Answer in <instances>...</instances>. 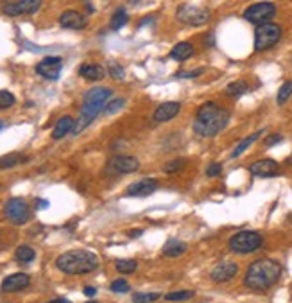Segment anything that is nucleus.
<instances>
[{
    "label": "nucleus",
    "instance_id": "1",
    "mask_svg": "<svg viewBox=\"0 0 292 303\" xmlns=\"http://www.w3.org/2000/svg\"><path fill=\"white\" fill-rule=\"evenodd\" d=\"M282 277V266L273 259H258L247 268L244 286L253 291H265L273 287Z\"/></svg>",
    "mask_w": 292,
    "mask_h": 303
},
{
    "label": "nucleus",
    "instance_id": "2",
    "mask_svg": "<svg viewBox=\"0 0 292 303\" xmlns=\"http://www.w3.org/2000/svg\"><path fill=\"white\" fill-rule=\"evenodd\" d=\"M229 121V112L215 103H204L197 110L194 131L201 137H215L224 130Z\"/></svg>",
    "mask_w": 292,
    "mask_h": 303
},
{
    "label": "nucleus",
    "instance_id": "3",
    "mask_svg": "<svg viewBox=\"0 0 292 303\" xmlns=\"http://www.w3.org/2000/svg\"><path fill=\"white\" fill-rule=\"evenodd\" d=\"M109 95H111V90L106 88V86H95V88L88 90L83 95L81 115H79L76 126H74V135H79L95 121V117L99 115L100 110H104V103L109 99Z\"/></svg>",
    "mask_w": 292,
    "mask_h": 303
},
{
    "label": "nucleus",
    "instance_id": "4",
    "mask_svg": "<svg viewBox=\"0 0 292 303\" xmlns=\"http://www.w3.org/2000/svg\"><path fill=\"white\" fill-rule=\"evenodd\" d=\"M56 268L67 275H88L99 268V259L90 251H68L56 259Z\"/></svg>",
    "mask_w": 292,
    "mask_h": 303
},
{
    "label": "nucleus",
    "instance_id": "5",
    "mask_svg": "<svg viewBox=\"0 0 292 303\" xmlns=\"http://www.w3.org/2000/svg\"><path fill=\"white\" fill-rule=\"evenodd\" d=\"M262 242H264V239H262L260 233L246 230V232L235 233V235L229 239V250L238 255H247L258 250L262 246Z\"/></svg>",
    "mask_w": 292,
    "mask_h": 303
},
{
    "label": "nucleus",
    "instance_id": "6",
    "mask_svg": "<svg viewBox=\"0 0 292 303\" xmlns=\"http://www.w3.org/2000/svg\"><path fill=\"white\" fill-rule=\"evenodd\" d=\"M280 38H282V27L278 23H264V25H258L255 31V50L256 52H262V50H267L271 47L278 43Z\"/></svg>",
    "mask_w": 292,
    "mask_h": 303
},
{
    "label": "nucleus",
    "instance_id": "7",
    "mask_svg": "<svg viewBox=\"0 0 292 303\" xmlns=\"http://www.w3.org/2000/svg\"><path fill=\"white\" fill-rule=\"evenodd\" d=\"M176 18L180 20L181 23H187V25H204V23L210 20V11L204 7H192V5H180L178 11H176Z\"/></svg>",
    "mask_w": 292,
    "mask_h": 303
},
{
    "label": "nucleus",
    "instance_id": "8",
    "mask_svg": "<svg viewBox=\"0 0 292 303\" xmlns=\"http://www.w3.org/2000/svg\"><path fill=\"white\" fill-rule=\"evenodd\" d=\"M276 14V5L271 4V2H258V4H253L244 11V18L247 22L256 23V25H264V23H269L271 18Z\"/></svg>",
    "mask_w": 292,
    "mask_h": 303
},
{
    "label": "nucleus",
    "instance_id": "9",
    "mask_svg": "<svg viewBox=\"0 0 292 303\" xmlns=\"http://www.w3.org/2000/svg\"><path fill=\"white\" fill-rule=\"evenodd\" d=\"M140 169V161L135 156L127 154H115L109 158L106 165V172L109 174H131Z\"/></svg>",
    "mask_w": 292,
    "mask_h": 303
},
{
    "label": "nucleus",
    "instance_id": "10",
    "mask_svg": "<svg viewBox=\"0 0 292 303\" xmlns=\"http://www.w3.org/2000/svg\"><path fill=\"white\" fill-rule=\"evenodd\" d=\"M5 217L9 219L11 223L14 224H23L29 221V215H31V210H29V205L20 197H11L7 203H5L4 208Z\"/></svg>",
    "mask_w": 292,
    "mask_h": 303
},
{
    "label": "nucleus",
    "instance_id": "11",
    "mask_svg": "<svg viewBox=\"0 0 292 303\" xmlns=\"http://www.w3.org/2000/svg\"><path fill=\"white\" fill-rule=\"evenodd\" d=\"M61 68H63V61L61 58H56V56H47L36 65V72L41 77L50 81H56L61 74Z\"/></svg>",
    "mask_w": 292,
    "mask_h": 303
},
{
    "label": "nucleus",
    "instance_id": "12",
    "mask_svg": "<svg viewBox=\"0 0 292 303\" xmlns=\"http://www.w3.org/2000/svg\"><path fill=\"white\" fill-rule=\"evenodd\" d=\"M41 7L40 0H18V2H5L2 5V11L9 16H18V14L34 13Z\"/></svg>",
    "mask_w": 292,
    "mask_h": 303
},
{
    "label": "nucleus",
    "instance_id": "13",
    "mask_svg": "<svg viewBox=\"0 0 292 303\" xmlns=\"http://www.w3.org/2000/svg\"><path fill=\"white\" fill-rule=\"evenodd\" d=\"M249 172L256 178H271L280 172V165L278 161L271 160V158H264V160H258L249 165Z\"/></svg>",
    "mask_w": 292,
    "mask_h": 303
},
{
    "label": "nucleus",
    "instance_id": "14",
    "mask_svg": "<svg viewBox=\"0 0 292 303\" xmlns=\"http://www.w3.org/2000/svg\"><path fill=\"white\" fill-rule=\"evenodd\" d=\"M156 188H158L156 179L145 178V179H140V181L131 183L129 187L126 188V196H129V197H147V196H151Z\"/></svg>",
    "mask_w": 292,
    "mask_h": 303
},
{
    "label": "nucleus",
    "instance_id": "15",
    "mask_svg": "<svg viewBox=\"0 0 292 303\" xmlns=\"http://www.w3.org/2000/svg\"><path fill=\"white\" fill-rule=\"evenodd\" d=\"M237 271H238V266L235 262H222L211 269L210 277L211 280L217 282V284H224V282L231 280V278L237 275Z\"/></svg>",
    "mask_w": 292,
    "mask_h": 303
},
{
    "label": "nucleus",
    "instance_id": "16",
    "mask_svg": "<svg viewBox=\"0 0 292 303\" xmlns=\"http://www.w3.org/2000/svg\"><path fill=\"white\" fill-rule=\"evenodd\" d=\"M29 275L25 273H14V275H9L7 278H4L2 282V291L4 293H16V291H22L29 286Z\"/></svg>",
    "mask_w": 292,
    "mask_h": 303
},
{
    "label": "nucleus",
    "instance_id": "17",
    "mask_svg": "<svg viewBox=\"0 0 292 303\" xmlns=\"http://www.w3.org/2000/svg\"><path fill=\"white\" fill-rule=\"evenodd\" d=\"M59 23H61V27H65V29H74V31H77V29H85L88 20H86V16H83L81 13H77V11H65V13L59 16Z\"/></svg>",
    "mask_w": 292,
    "mask_h": 303
},
{
    "label": "nucleus",
    "instance_id": "18",
    "mask_svg": "<svg viewBox=\"0 0 292 303\" xmlns=\"http://www.w3.org/2000/svg\"><path fill=\"white\" fill-rule=\"evenodd\" d=\"M181 110V104L180 103H163L162 106H158L154 110V115H153V121L154 122H167L174 119Z\"/></svg>",
    "mask_w": 292,
    "mask_h": 303
},
{
    "label": "nucleus",
    "instance_id": "19",
    "mask_svg": "<svg viewBox=\"0 0 292 303\" xmlns=\"http://www.w3.org/2000/svg\"><path fill=\"white\" fill-rule=\"evenodd\" d=\"M74 126H76V121H74L72 117H61L58 122H56L54 126V131H52V139L54 140H59V139H63L65 135L68 133V131H72L74 130Z\"/></svg>",
    "mask_w": 292,
    "mask_h": 303
},
{
    "label": "nucleus",
    "instance_id": "20",
    "mask_svg": "<svg viewBox=\"0 0 292 303\" xmlns=\"http://www.w3.org/2000/svg\"><path fill=\"white\" fill-rule=\"evenodd\" d=\"M192 56H194V47L189 41H181V43H178L174 49L171 50V58L176 59V61H187V59L192 58Z\"/></svg>",
    "mask_w": 292,
    "mask_h": 303
},
{
    "label": "nucleus",
    "instance_id": "21",
    "mask_svg": "<svg viewBox=\"0 0 292 303\" xmlns=\"http://www.w3.org/2000/svg\"><path fill=\"white\" fill-rule=\"evenodd\" d=\"M185 251H187V244L178 241V239H169V241L165 242V246H163V255H165V257H171V259L181 257Z\"/></svg>",
    "mask_w": 292,
    "mask_h": 303
},
{
    "label": "nucleus",
    "instance_id": "22",
    "mask_svg": "<svg viewBox=\"0 0 292 303\" xmlns=\"http://www.w3.org/2000/svg\"><path fill=\"white\" fill-rule=\"evenodd\" d=\"M79 74L88 81H99L104 77V68L100 65H83L79 68Z\"/></svg>",
    "mask_w": 292,
    "mask_h": 303
},
{
    "label": "nucleus",
    "instance_id": "23",
    "mask_svg": "<svg viewBox=\"0 0 292 303\" xmlns=\"http://www.w3.org/2000/svg\"><path fill=\"white\" fill-rule=\"evenodd\" d=\"M27 158H23L22 154H18V152H9V154H5L0 158V169H13V167H16L18 163H22V161H25Z\"/></svg>",
    "mask_w": 292,
    "mask_h": 303
},
{
    "label": "nucleus",
    "instance_id": "24",
    "mask_svg": "<svg viewBox=\"0 0 292 303\" xmlns=\"http://www.w3.org/2000/svg\"><path fill=\"white\" fill-rule=\"evenodd\" d=\"M127 13H126V9L124 7H118L115 13H113V16H111V29L113 31H118L120 27H124L127 23Z\"/></svg>",
    "mask_w": 292,
    "mask_h": 303
},
{
    "label": "nucleus",
    "instance_id": "25",
    "mask_svg": "<svg viewBox=\"0 0 292 303\" xmlns=\"http://www.w3.org/2000/svg\"><path fill=\"white\" fill-rule=\"evenodd\" d=\"M260 135H262V131H256V133L249 135V137H247V139H244L242 142L238 144L237 148L233 149V152H231V158H238V156L242 154V152L246 151V149L249 148V146H251V144L255 142L256 139H258V137H260Z\"/></svg>",
    "mask_w": 292,
    "mask_h": 303
},
{
    "label": "nucleus",
    "instance_id": "26",
    "mask_svg": "<svg viewBox=\"0 0 292 303\" xmlns=\"http://www.w3.org/2000/svg\"><path fill=\"white\" fill-rule=\"evenodd\" d=\"M247 92V85L244 81H233L226 86V94L231 95V97H240Z\"/></svg>",
    "mask_w": 292,
    "mask_h": 303
},
{
    "label": "nucleus",
    "instance_id": "27",
    "mask_svg": "<svg viewBox=\"0 0 292 303\" xmlns=\"http://www.w3.org/2000/svg\"><path fill=\"white\" fill-rule=\"evenodd\" d=\"M14 257H16L18 262L27 264V262H32V260H34L36 253H34V250L29 248V246H20L18 250H16V253H14Z\"/></svg>",
    "mask_w": 292,
    "mask_h": 303
},
{
    "label": "nucleus",
    "instance_id": "28",
    "mask_svg": "<svg viewBox=\"0 0 292 303\" xmlns=\"http://www.w3.org/2000/svg\"><path fill=\"white\" fill-rule=\"evenodd\" d=\"M292 95V81H285L282 86H280L278 90V97H276V101H278V104L282 106V104H285L291 99Z\"/></svg>",
    "mask_w": 292,
    "mask_h": 303
},
{
    "label": "nucleus",
    "instance_id": "29",
    "mask_svg": "<svg viewBox=\"0 0 292 303\" xmlns=\"http://www.w3.org/2000/svg\"><path fill=\"white\" fill-rule=\"evenodd\" d=\"M115 268H117V271L122 273V275H131V273H135L136 269V260H131V259L117 260Z\"/></svg>",
    "mask_w": 292,
    "mask_h": 303
},
{
    "label": "nucleus",
    "instance_id": "30",
    "mask_svg": "<svg viewBox=\"0 0 292 303\" xmlns=\"http://www.w3.org/2000/svg\"><path fill=\"white\" fill-rule=\"evenodd\" d=\"M194 296V291H176V293H169L165 296L167 302H187Z\"/></svg>",
    "mask_w": 292,
    "mask_h": 303
},
{
    "label": "nucleus",
    "instance_id": "31",
    "mask_svg": "<svg viewBox=\"0 0 292 303\" xmlns=\"http://www.w3.org/2000/svg\"><path fill=\"white\" fill-rule=\"evenodd\" d=\"M185 165V160H181V158H178V160H172V161H167L165 165H163V172L165 174H174L178 172V170L183 169Z\"/></svg>",
    "mask_w": 292,
    "mask_h": 303
},
{
    "label": "nucleus",
    "instance_id": "32",
    "mask_svg": "<svg viewBox=\"0 0 292 303\" xmlns=\"http://www.w3.org/2000/svg\"><path fill=\"white\" fill-rule=\"evenodd\" d=\"M160 298L158 293H138V295L133 296V302L135 303H151V302H156Z\"/></svg>",
    "mask_w": 292,
    "mask_h": 303
},
{
    "label": "nucleus",
    "instance_id": "33",
    "mask_svg": "<svg viewBox=\"0 0 292 303\" xmlns=\"http://www.w3.org/2000/svg\"><path fill=\"white\" fill-rule=\"evenodd\" d=\"M124 104H126L124 99H115V101H111V103H108L106 106H104V113L113 115V113H117L120 108H124Z\"/></svg>",
    "mask_w": 292,
    "mask_h": 303
},
{
    "label": "nucleus",
    "instance_id": "34",
    "mask_svg": "<svg viewBox=\"0 0 292 303\" xmlns=\"http://www.w3.org/2000/svg\"><path fill=\"white\" fill-rule=\"evenodd\" d=\"M14 104V95L7 90H0V108H9Z\"/></svg>",
    "mask_w": 292,
    "mask_h": 303
},
{
    "label": "nucleus",
    "instance_id": "35",
    "mask_svg": "<svg viewBox=\"0 0 292 303\" xmlns=\"http://www.w3.org/2000/svg\"><path fill=\"white\" fill-rule=\"evenodd\" d=\"M109 74H111L113 79H124V76H126V72H124V67H120V65H117V63H109Z\"/></svg>",
    "mask_w": 292,
    "mask_h": 303
},
{
    "label": "nucleus",
    "instance_id": "36",
    "mask_svg": "<svg viewBox=\"0 0 292 303\" xmlns=\"http://www.w3.org/2000/svg\"><path fill=\"white\" fill-rule=\"evenodd\" d=\"M111 291L113 293H127L129 291V284H127L126 280H115L111 284Z\"/></svg>",
    "mask_w": 292,
    "mask_h": 303
},
{
    "label": "nucleus",
    "instance_id": "37",
    "mask_svg": "<svg viewBox=\"0 0 292 303\" xmlns=\"http://www.w3.org/2000/svg\"><path fill=\"white\" fill-rule=\"evenodd\" d=\"M202 68H199V70H192V72H178V74H176V77H178V79H187V77H197V76H201L202 74Z\"/></svg>",
    "mask_w": 292,
    "mask_h": 303
},
{
    "label": "nucleus",
    "instance_id": "38",
    "mask_svg": "<svg viewBox=\"0 0 292 303\" xmlns=\"http://www.w3.org/2000/svg\"><path fill=\"white\" fill-rule=\"evenodd\" d=\"M283 142V137L282 135H271V137H267V139L264 140L265 148H271V146H276V144Z\"/></svg>",
    "mask_w": 292,
    "mask_h": 303
},
{
    "label": "nucleus",
    "instance_id": "39",
    "mask_svg": "<svg viewBox=\"0 0 292 303\" xmlns=\"http://www.w3.org/2000/svg\"><path fill=\"white\" fill-rule=\"evenodd\" d=\"M220 170H222V165H220V163H211L210 167L206 169V174L210 176V178H213V176H219Z\"/></svg>",
    "mask_w": 292,
    "mask_h": 303
},
{
    "label": "nucleus",
    "instance_id": "40",
    "mask_svg": "<svg viewBox=\"0 0 292 303\" xmlns=\"http://www.w3.org/2000/svg\"><path fill=\"white\" fill-rule=\"evenodd\" d=\"M95 293H97V289H95V287H85V295L86 296H95Z\"/></svg>",
    "mask_w": 292,
    "mask_h": 303
},
{
    "label": "nucleus",
    "instance_id": "41",
    "mask_svg": "<svg viewBox=\"0 0 292 303\" xmlns=\"http://www.w3.org/2000/svg\"><path fill=\"white\" fill-rule=\"evenodd\" d=\"M49 303H70V300H67V298H58V300H52V302H49Z\"/></svg>",
    "mask_w": 292,
    "mask_h": 303
},
{
    "label": "nucleus",
    "instance_id": "42",
    "mask_svg": "<svg viewBox=\"0 0 292 303\" xmlns=\"http://www.w3.org/2000/svg\"><path fill=\"white\" fill-rule=\"evenodd\" d=\"M129 235H131V237H138V235H142V230H133V232H129Z\"/></svg>",
    "mask_w": 292,
    "mask_h": 303
},
{
    "label": "nucleus",
    "instance_id": "43",
    "mask_svg": "<svg viewBox=\"0 0 292 303\" xmlns=\"http://www.w3.org/2000/svg\"><path fill=\"white\" fill-rule=\"evenodd\" d=\"M86 7H88V13H94V11H95L94 5H92V4H86Z\"/></svg>",
    "mask_w": 292,
    "mask_h": 303
},
{
    "label": "nucleus",
    "instance_id": "44",
    "mask_svg": "<svg viewBox=\"0 0 292 303\" xmlns=\"http://www.w3.org/2000/svg\"><path fill=\"white\" fill-rule=\"evenodd\" d=\"M38 205H40V206H49V203H47V201H38Z\"/></svg>",
    "mask_w": 292,
    "mask_h": 303
},
{
    "label": "nucleus",
    "instance_id": "45",
    "mask_svg": "<svg viewBox=\"0 0 292 303\" xmlns=\"http://www.w3.org/2000/svg\"><path fill=\"white\" fill-rule=\"evenodd\" d=\"M2 128H4V122H2V121H0V130H2Z\"/></svg>",
    "mask_w": 292,
    "mask_h": 303
},
{
    "label": "nucleus",
    "instance_id": "46",
    "mask_svg": "<svg viewBox=\"0 0 292 303\" xmlns=\"http://www.w3.org/2000/svg\"><path fill=\"white\" fill-rule=\"evenodd\" d=\"M289 163H292V156H291V158H289Z\"/></svg>",
    "mask_w": 292,
    "mask_h": 303
},
{
    "label": "nucleus",
    "instance_id": "47",
    "mask_svg": "<svg viewBox=\"0 0 292 303\" xmlns=\"http://www.w3.org/2000/svg\"><path fill=\"white\" fill-rule=\"evenodd\" d=\"M86 303H97V302H86Z\"/></svg>",
    "mask_w": 292,
    "mask_h": 303
}]
</instances>
